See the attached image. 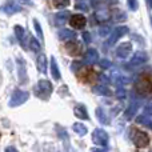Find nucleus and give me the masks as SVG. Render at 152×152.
Masks as SVG:
<instances>
[{
	"mask_svg": "<svg viewBox=\"0 0 152 152\" xmlns=\"http://www.w3.org/2000/svg\"><path fill=\"white\" fill-rule=\"evenodd\" d=\"M34 89H35V95H36L37 97H40V99H43V100H47L48 97L51 96V94H52L53 87H52V84H51V81L40 80L39 83L35 86Z\"/></svg>",
	"mask_w": 152,
	"mask_h": 152,
	"instance_id": "f257e3e1",
	"label": "nucleus"
},
{
	"mask_svg": "<svg viewBox=\"0 0 152 152\" xmlns=\"http://www.w3.org/2000/svg\"><path fill=\"white\" fill-rule=\"evenodd\" d=\"M131 140L137 148H144L150 144V136L148 134H145L144 131L132 128L131 129Z\"/></svg>",
	"mask_w": 152,
	"mask_h": 152,
	"instance_id": "f03ea898",
	"label": "nucleus"
},
{
	"mask_svg": "<svg viewBox=\"0 0 152 152\" xmlns=\"http://www.w3.org/2000/svg\"><path fill=\"white\" fill-rule=\"evenodd\" d=\"M136 91L142 96H152V80L151 77H140L136 81Z\"/></svg>",
	"mask_w": 152,
	"mask_h": 152,
	"instance_id": "7ed1b4c3",
	"label": "nucleus"
},
{
	"mask_svg": "<svg viewBox=\"0 0 152 152\" xmlns=\"http://www.w3.org/2000/svg\"><path fill=\"white\" fill-rule=\"evenodd\" d=\"M29 94L27 91H20V89H16L12 94L10 100V107H19V105L24 104V103L28 100Z\"/></svg>",
	"mask_w": 152,
	"mask_h": 152,
	"instance_id": "20e7f679",
	"label": "nucleus"
},
{
	"mask_svg": "<svg viewBox=\"0 0 152 152\" xmlns=\"http://www.w3.org/2000/svg\"><path fill=\"white\" fill-rule=\"evenodd\" d=\"M92 142L96 145H102V147H105L110 142V136L102 128H96L94 132H92Z\"/></svg>",
	"mask_w": 152,
	"mask_h": 152,
	"instance_id": "39448f33",
	"label": "nucleus"
},
{
	"mask_svg": "<svg viewBox=\"0 0 152 152\" xmlns=\"http://www.w3.org/2000/svg\"><path fill=\"white\" fill-rule=\"evenodd\" d=\"M136 121L139 124H144V126H147V127H150V128H152V103L145 107L144 112H143L142 115L137 116Z\"/></svg>",
	"mask_w": 152,
	"mask_h": 152,
	"instance_id": "423d86ee",
	"label": "nucleus"
},
{
	"mask_svg": "<svg viewBox=\"0 0 152 152\" xmlns=\"http://www.w3.org/2000/svg\"><path fill=\"white\" fill-rule=\"evenodd\" d=\"M127 32H128V28H127L126 26L116 27V28L112 31V34H110V39H108V42H107V45H112V44H115V43L118 42V40L120 39L121 36H124V35H126Z\"/></svg>",
	"mask_w": 152,
	"mask_h": 152,
	"instance_id": "0eeeda50",
	"label": "nucleus"
},
{
	"mask_svg": "<svg viewBox=\"0 0 152 152\" xmlns=\"http://www.w3.org/2000/svg\"><path fill=\"white\" fill-rule=\"evenodd\" d=\"M132 52V44L129 42H126V43H121L118 48H116V56L120 59H126L131 55Z\"/></svg>",
	"mask_w": 152,
	"mask_h": 152,
	"instance_id": "6e6552de",
	"label": "nucleus"
},
{
	"mask_svg": "<svg viewBox=\"0 0 152 152\" xmlns=\"http://www.w3.org/2000/svg\"><path fill=\"white\" fill-rule=\"evenodd\" d=\"M69 24L74 27L75 29H83L87 26V19L84 15H72L69 18Z\"/></svg>",
	"mask_w": 152,
	"mask_h": 152,
	"instance_id": "1a4fd4ad",
	"label": "nucleus"
},
{
	"mask_svg": "<svg viewBox=\"0 0 152 152\" xmlns=\"http://www.w3.org/2000/svg\"><path fill=\"white\" fill-rule=\"evenodd\" d=\"M147 53L143 52V51H137V52L134 53V56L131 58V61H129V64L134 67H137V66H142V64H144L145 61H147Z\"/></svg>",
	"mask_w": 152,
	"mask_h": 152,
	"instance_id": "9d476101",
	"label": "nucleus"
},
{
	"mask_svg": "<svg viewBox=\"0 0 152 152\" xmlns=\"http://www.w3.org/2000/svg\"><path fill=\"white\" fill-rule=\"evenodd\" d=\"M111 81H112L113 84H116V86L121 87V86H126V84H128L129 83V79L127 77V76L121 75L120 72L113 71L112 75H111Z\"/></svg>",
	"mask_w": 152,
	"mask_h": 152,
	"instance_id": "9b49d317",
	"label": "nucleus"
},
{
	"mask_svg": "<svg viewBox=\"0 0 152 152\" xmlns=\"http://www.w3.org/2000/svg\"><path fill=\"white\" fill-rule=\"evenodd\" d=\"M0 10H1L3 12H5L7 15H13V13H16V12H20L21 7L13 1H8V3H5L4 5H1Z\"/></svg>",
	"mask_w": 152,
	"mask_h": 152,
	"instance_id": "f8f14e48",
	"label": "nucleus"
},
{
	"mask_svg": "<svg viewBox=\"0 0 152 152\" xmlns=\"http://www.w3.org/2000/svg\"><path fill=\"white\" fill-rule=\"evenodd\" d=\"M66 51L69 53V55L77 56V55H80V53H81V45L79 44V43H76L75 39H74V40H71V42L67 43Z\"/></svg>",
	"mask_w": 152,
	"mask_h": 152,
	"instance_id": "ddd939ff",
	"label": "nucleus"
},
{
	"mask_svg": "<svg viewBox=\"0 0 152 152\" xmlns=\"http://www.w3.org/2000/svg\"><path fill=\"white\" fill-rule=\"evenodd\" d=\"M84 60L88 64H95L99 60V53H97V51L94 50V48H89L86 52V55H84Z\"/></svg>",
	"mask_w": 152,
	"mask_h": 152,
	"instance_id": "4468645a",
	"label": "nucleus"
},
{
	"mask_svg": "<svg viewBox=\"0 0 152 152\" xmlns=\"http://www.w3.org/2000/svg\"><path fill=\"white\" fill-rule=\"evenodd\" d=\"M36 67H37V69H39V72L45 74V71H47V58H45L44 53H40V55L37 56Z\"/></svg>",
	"mask_w": 152,
	"mask_h": 152,
	"instance_id": "2eb2a0df",
	"label": "nucleus"
},
{
	"mask_svg": "<svg viewBox=\"0 0 152 152\" xmlns=\"http://www.w3.org/2000/svg\"><path fill=\"white\" fill-rule=\"evenodd\" d=\"M69 15H71V13H69L68 11H61V12L56 13V15H55L56 24H58V26H63V24H66L67 20L69 19Z\"/></svg>",
	"mask_w": 152,
	"mask_h": 152,
	"instance_id": "dca6fc26",
	"label": "nucleus"
},
{
	"mask_svg": "<svg viewBox=\"0 0 152 152\" xmlns=\"http://www.w3.org/2000/svg\"><path fill=\"white\" fill-rule=\"evenodd\" d=\"M94 92L96 95H100V96H111V89L108 88L107 86H103V84H99V86L94 87Z\"/></svg>",
	"mask_w": 152,
	"mask_h": 152,
	"instance_id": "f3484780",
	"label": "nucleus"
},
{
	"mask_svg": "<svg viewBox=\"0 0 152 152\" xmlns=\"http://www.w3.org/2000/svg\"><path fill=\"white\" fill-rule=\"evenodd\" d=\"M74 113L76 118H79L80 120H87V119H88V112H87L84 105H77V107H75Z\"/></svg>",
	"mask_w": 152,
	"mask_h": 152,
	"instance_id": "a211bd4d",
	"label": "nucleus"
},
{
	"mask_svg": "<svg viewBox=\"0 0 152 152\" xmlns=\"http://www.w3.org/2000/svg\"><path fill=\"white\" fill-rule=\"evenodd\" d=\"M95 16H96V19L99 21H107V20H110V18H111V12L108 10H105V8H102V10L96 11Z\"/></svg>",
	"mask_w": 152,
	"mask_h": 152,
	"instance_id": "6ab92c4d",
	"label": "nucleus"
},
{
	"mask_svg": "<svg viewBox=\"0 0 152 152\" xmlns=\"http://www.w3.org/2000/svg\"><path fill=\"white\" fill-rule=\"evenodd\" d=\"M58 36L60 40H74L76 37V34L71 29H61V31H59Z\"/></svg>",
	"mask_w": 152,
	"mask_h": 152,
	"instance_id": "aec40b11",
	"label": "nucleus"
},
{
	"mask_svg": "<svg viewBox=\"0 0 152 152\" xmlns=\"http://www.w3.org/2000/svg\"><path fill=\"white\" fill-rule=\"evenodd\" d=\"M51 74H52V77L55 80H60L61 79V75H60V71H59V66L56 63L55 58H51Z\"/></svg>",
	"mask_w": 152,
	"mask_h": 152,
	"instance_id": "412c9836",
	"label": "nucleus"
},
{
	"mask_svg": "<svg viewBox=\"0 0 152 152\" xmlns=\"http://www.w3.org/2000/svg\"><path fill=\"white\" fill-rule=\"evenodd\" d=\"M139 105H140V103L137 102V100H134V102L131 103V105L128 107V110L126 111V118H128V119H132V118H134V115L136 113V111H137V108H139Z\"/></svg>",
	"mask_w": 152,
	"mask_h": 152,
	"instance_id": "4be33fe9",
	"label": "nucleus"
},
{
	"mask_svg": "<svg viewBox=\"0 0 152 152\" xmlns=\"http://www.w3.org/2000/svg\"><path fill=\"white\" fill-rule=\"evenodd\" d=\"M72 129H74V132H76L79 136H86L87 132H88L87 127L84 126L83 123H75L74 126H72Z\"/></svg>",
	"mask_w": 152,
	"mask_h": 152,
	"instance_id": "5701e85b",
	"label": "nucleus"
},
{
	"mask_svg": "<svg viewBox=\"0 0 152 152\" xmlns=\"http://www.w3.org/2000/svg\"><path fill=\"white\" fill-rule=\"evenodd\" d=\"M13 31H15V35H16V37H18L19 42H20L23 45H26V44H24V36H26V31H24L23 27H21V26H15Z\"/></svg>",
	"mask_w": 152,
	"mask_h": 152,
	"instance_id": "b1692460",
	"label": "nucleus"
},
{
	"mask_svg": "<svg viewBox=\"0 0 152 152\" xmlns=\"http://www.w3.org/2000/svg\"><path fill=\"white\" fill-rule=\"evenodd\" d=\"M96 118H97V120H99L100 123H103V124H108V123H110V120H108V118H107V115H105L104 110H102V108H97V110H96Z\"/></svg>",
	"mask_w": 152,
	"mask_h": 152,
	"instance_id": "393cba45",
	"label": "nucleus"
},
{
	"mask_svg": "<svg viewBox=\"0 0 152 152\" xmlns=\"http://www.w3.org/2000/svg\"><path fill=\"white\" fill-rule=\"evenodd\" d=\"M53 1V5H55V8H66V7H68L69 5V0H52Z\"/></svg>",
	"mask_w": 152,
	"mask_h": 152,
	"instance_id": "a878e982",
	"label": "nucleus"
},
{
	"mask_svg": "<svg viewBox=\"0 0 152 152\" xmlns=\"http://www.w3.org/2000/svg\"><path fill=\"white\" fill-rule=\"evenodd\" d=\"M29 47H31V50L35 51V52L40 51V43L37 42L36 37H31V39H29Z\"/></svg>",
	"mask_w": 152,
	"mask_h": 152,
	"instance_id": "bb28decb",
	"label": "nucleus"
},
{
	"mask_svg": "<svg viewBox=\"0 0 152 152\" xmlns=\"http://www.w3.org/2000/svg\"><path fill=\"white\" fill-rule=\"evenodd\" d=\"M34 26H35V31H36L37 36H39L40 39H43L44 36H43V29H42V26H40V23L36 20V19L34 20Z\"/></svg>",
	"mask_w": 152,
	"mask_h": 152,
	"instance_id": "cd10ccee",
	"label": "nucleus"
},
{
	"mask_svg": "<svg viewBox=\"0 0 152 152\" xmlns=\"http://www.w3.org/2000/svg\"><path fill=\"white\" fill-rule=\"evenodd\" d=\"M116 96H118V99H126V96H127L126 89H124L123 87H119V88L116 89Z\"/></svg>",
	"mask_w": 152,
	"mask_h": 152,
	"instance_id": "c85d7f7f",
	"label": "nucleus"
},
{
	"mask_svg": "<svg viewBox=\"0 0 152 152\" xmlns=\"http://www.w3.org/2000/svg\"><path fill=\"white\" fill-rule=\"evenodd\" d=\"M127 3H128V7L131 11H136L137 7H139V3H137V0H127Z\"/></svg>",
	"mask_w": 152,
	"mask_h": 152,
	"instance_id": "c756f323",
	"label": "nucleus"
},
{
	"mask_svg": "<svg viewBox=\"0 0 152 152\" xmlns=\"http://www.w3.org/2000/svg\"><path fill=\"white\" fill-rule=\"evenodd\" d=\"M116 13H118V16H113V18L116 19V20H119V21H121V20H126L127 19V16H126V13L123 12V11H119V10H116L115 11Z\"/></svg>",
	"mask_w": 152,
	"mask_h": 152,
	"instance_id": "7c9ffc66",
	"label": "nucleus"
},
{
	"mask_svg": "<svg viewBox=\"0 0 152 152\" xmlns=\"http://www.w3.org/2000/svg\"><path fill=\"white\" fill-rule=\"evenodd\" d=\"M110 27H102V28H100V31H99V34L102 35V36H110Z\"/></svg>",
	"mask_w": 152,
	"mask_h": 152,
	"instance_id": "2f4dec72",
	"label": "nucleus"
},
{
	"mask_svg": "<svg viewBox=\"0 0 152 152\" xmlns=\"http://www.w3.org/2000/svg\"><path fill=\"white\" fill-rule=\"evenodd\" d=\"M100 66H102V68H111V67H112V63H111L110 60H107V59H102Z\"/></svg>",
	"mask_w": 152,
	"mask_h": 152,
	"instance_id": "473e14b6",
	"label": "nucleus"
},
{
	"mask_svg": "<svg viewBox=\"0 0 152 152\" xmlns=\"http://www.w3.org/2000/svg\"><path fill=\"white\" fill-rule=\"evenodd\" d=\"M83 40H84V43L86 44H89L91 43V34L89 32H83Z\"/></svg>",
	"mask_w": 152,
	"mask_h": 152,
	"instance_id": "72a5a7b5",
	"label": "nucleus"
},
{
	"mask_svg": "<svg viewBox=\"0 0 152 152\" xmlns=\"http://www.w3.org/2000/svg\"><path fill=\"white\" fill-rule=\"evenodd\" d=\"M77 10H81V11H87L88 8H87V5H84V3H77V4L75 5Z\"/></svg>",
	"mask_w": 152,
	"mask_h": 152,
	"instance_id": "f704fd0d",
	"label": "nucleus"
},
{
	"mask_svg": "<svg viewBox=\"0 0 152 152\" xmlns=\"http://www.w3.org/2000/svg\"><path fill=\"white\" fill-rule=\"evenodd\" d=\"M100 81H102V83H104V84H108V83H110V80L107 79V76H104V75L100 76Z\"/></svg>",
	"mask_w": 152,
	"mask_h": 152,
	"instance_id": "c9c22d12",
	"label": "nucleus"
},
{
	"mask_svg": "<svg viewBox=\"0 0 152 152\" xmlns=\"http://www.w3.org/2000/svg\"><path fill=\"white\" fill-rule=\"evenodd\" d=\"M99 3H100V0H91V5H92V7H96Z\"/></svg>",
	"mask_w": 152,
	"mask_h": 152,
	"instance_id": "e433bc0d",
	"label": "nucleus"
},
{
	"mask_svg": "<svg viewBox=\"0 0 152 152\" xmlns=\"http://www.w3.org/2000/svg\"><path fill=\"white\" fill-rule=\"evenodd\" d=\"M5 151H13V152H15L16 148L15 147H8V148H5Z\"/></svg>",
	"mask_w": 152,
	"mask_h": 152,
	"instance_id": "4c0bfd02",
	"label": "nucleus"
},
{
	"mask_svg": "<svg viewBox=\"0 0 152 152\" xmlns=\"http://www.w3.org/2000/svg\"><path fill=\"white\" fill-rule=\"evenodd\" d=\"M147 4L150 5V7H152V0H147Z\"/></svg>",
	"mask_w": 152,
	"mask_h": 152,
	"instance_id": "58836bf2",
	"label": "nucleus"
},
{
	"mask_svg": "<svg viewBox=\"0 0 152 152\" xmlns=\"http://www.w3.org/2000/svg\"><path fill=\"white\" fill-rule=\"evenodd\" d=\"M107 1H108V3H112V1H113V3H116L118 0H107Z\"/></svg>",
	"mask_w": 152,
	"mask_h": 152,
	"instance_id": "ea45409f",
	"label": "nucleus"
}]
</instances>
